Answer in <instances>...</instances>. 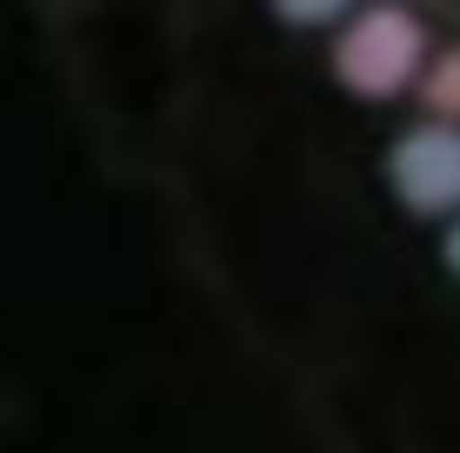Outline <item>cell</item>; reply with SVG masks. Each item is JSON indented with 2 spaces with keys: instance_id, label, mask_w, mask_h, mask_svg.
I'll return each instance as SVG.
<instances>
[{
  "instance_id": "cell-2",
  "label": "cell",
  "mask_w": 460,
  "mask_h": 453,
  "mask_svg": "<svg viewBox=\"0 0 460 453\" xmlns=\"http://www.w3.org/2000/svg\"><path fill=\"white\" fill-rule=\"evenodd\" d=\"M427 100H434L440 114H460V54H447L434 74H427Z\"/></svg>"
},
{
  "instance_id": "cell-3",
  "label": "cell",
  "mask_w": 460,
  "mask_h": 453,
  "mask_svg": "<svg viewBox=\"0 0 460 453\" xmlns=\"http://www.w3.org/2000/svg\"><path fill=\"white\" fill-rule=\"evenodd\" d=\"M447 254H454V267H460V227H454V247H447Z\"/></svg>"
},
{
  "instance_id": "cell-1",
  "label": "cell",
  "mask_w": 460,
  "mask_h": 453,
  "mask_svg": "<svg viewBox=\"0 0 460 453\" xmlns=\"http://www.w3.org/2000/svg\"><path fill=\"white\" fill-rule=\"evenodd\" d=\"M401 180L414 194V207H454L460 200V134L454 127L414 134L401 153Z\"/></svg>"
}]
</instances>
